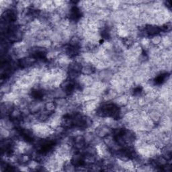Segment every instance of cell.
<instances>
[{
  "mask_svg": "<svg viewBox=\"0 0 172 172\" xmlns=\"http://www.w3.org/2000/svg\"><path fill=\"white\" fill-rule=\"evenodd\" d=\"M0 136H1V140L10 139L11 138V130L6 128L0 127Z\"/></svg>",
  "mask_w": 172,
  "mask_h": 172,
  "instance_id": "5",
  "label": "cell"
},
{
  "mask_svg": "<svg viewBox=\"0 0 172 172\" xmlns=\"http://www.w3.org/2000/svg\"><path fill=\"white\" fill-rule=\"evenodd\" d=\"M94 132L97 136L101 139H103L108 135H112V129L105 125H100L96 128Z\"/></svg>",
  "mask_w": 172,
  "mask_h": 172,
  "instance_id": "1",
  "label": "cell"
},
{
  "mask_svg": "<svg viewBox=\"0 0 172 172\" xmlns=\"http://www.w3.org/2000/svg\"><path fill=\"white\" fill-rule=\"evenodd\" d=\"M150 42H151V45L152 46L155 47H160L161 41H162V36L161 34H156L149 37Z\"/></svg>",
  "mask_w": 172,
  "mask_h": 172,
  "instance_id": "3",
  "label": "cell"
},
{
  "mask_svg": "<svg viewBox=\"0 0 172 172\" xmlns=\"http://www.w3.org/2000/svg\"><path fill=\"white\" fill-rule=\"evenodd\" d=\"M129 98L130 96L127 94H119L116 97L115 99L113 100L112 102L118 108L126 106L128 102H129Z\"/></svg>",
  "mask_w": 172,
  "mask_h": 172,
  "instance_id": "2",
  "label": "cell"
},
{
  "mask_svg": "<svg viewBox=\"0 0 172 172\" xmlns=\"http://www.w3.org/2000/svg\"><path fill=\"white\" fill-rule=\"evenodd\" d=\"M57 109V105L55 101H49L45 103V110L50 113H54Z\"/></svg>",
  "mask_w": 172,
  "mask_h": 172,
  "instance_id": "4",
  "label": "cell"
}]
</instances>
